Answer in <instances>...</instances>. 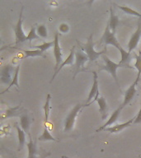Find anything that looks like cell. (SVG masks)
Here are the masks:
<instances>
[{"instance_id":"27","label":"cell","mask_w":141,"mask_h":158,"mask_svg":"<svg viewBox=\"0 0 141 158\" xmlns=\"http://www.w3.org/2000/svg\"><path fill=\"white\" fill-rule=\"evenodd\" d=\"M36 33L40 38L45 39L48 36V31H47L46 26L44 24L38 25L36 27Z\"/></svg>"},{"instance_id":"13","label":"cell","mask_w":141,"mask_h":158,"mask_svg":"<svg viewBox=\"0 0 141 158\" xmlns=\"http://www.w3.org/2000/svg\"><path fill=\"white\" fill-rule=\"evenodd\" d=\"M92 75H93V82H92V86L91 90L89 91L88 96L87 99V104H89L90 102L92 101V99L96 97V94L99 93V88H98V75L96 73V72L93 71L92 72Z\"/></svg>"},{"instance_id":"28","label":"cell","mask_w":141,"mask_h":158,"mask_svg":"<svg viewBox=\"0 0 141 158\" xmlns=\"http://www.w3.org/2000/svg\"><path fill=\"white\" fill-rule=\"evenodd\" d=\"M54 40L50 42H45L41 44H38V45H35L33 46L36 49H39V50H41L42 52H45L47 49H49V48H51L52 46H54Z\"/></svg>"},{"instance_id":"26","label":"cell","mask_w":141,"mask_h":158,"mask_svg":"<svg viewBox=\"0 0 141 158\" xmlns=\"http://www.w3.org/2000/svg\"><path fill=\"white\" fill-rule=\"evenodd\" d=\"M25 54V57H43V58H46V56L44 54V52L39 49H34V50H23Z\"/></svg>"},{"instance_id":"1","label":"cell","mask_w":141,"mask_h":158,"mask_svg":"<svg viewBox=\"0 0 141 158\" xmlns=\"http://www.w3.org/2000/svg\"><path fill=\"white\" fill-rule=\"evenodd\" d=\"M92 34L89 35L87 43L83 44H81V49L88 55L89 59V61L93 62L96 59H97L101 55H104L106 53V49H103L102 51L97 52L94 49V43L92 41Z\"/></svg>"},{"instance_id":"19","label":"cell","mask_w":141,"mask_h":158,"mask_svg":"<svg viewBox=\"0 0 141 158\" xmlns=\"http://www.w3.org/2000/svg\"><path fill=\"white\" fill-rule=\"evenodd\" d=\"M121 55V61L119 62V64L123 65L126 68H129V69H132V67L129 66V64L131 61V53H129L128 51H126L125 49H122L120 51Z\"/></svg>"},{"instance_id":"12","label":"cell","mask_w":141,"mask_h":158,"mask_svg":"<svg viewBox=\"0 0 141 158\" xmlns=\"http://www.w3.org/2000/svg\"><path fill=\"white\" fill-rule=\"evenodd\" d=\"M122 109H123V107H122V106H119L118 108L116 109V110L114 111L113 113H112V114L111 115L110 118H108L107 122H106V123H104L103 125L101 126V127H100L98 129H96V132H101V131L104 130L105 128H109V127H111V125H113L114 123H116V121H117V119L119 118V117H120V114H121V110H122Z\"/></svg>"},{"instance_id":"16","label":"cell","mask_w":141,"mask_h":158,"mask_svg":"<svg viewBox=\"0 0 141 158\" xmlns=\"http://www.w3.org/2000/svg\"><path fill=\"white\" fill-rule=\"evenodd\" d=\"M108 25L110 29L114 34H116V29L119 26V23H120V21H119V17L117 15H116V13L114 12L113 9H112V6L110 8V18H109L108 21Z\"/></svg>"},{"instance_id":"4","label":"cell","mask_w":141,"mask_h":158,"mask_svg":"<svg viewBox=\"0 0 141 158\" xmlns=\"http://www.w3.org/2000/svg\"><path fill=\"white\" fill-rule=\"evenodd\" d=\"M16 68L12 66L11 64H7L1 68L0 72V81L1 83L5 85H9L12 83V79L14 77Z\"/></svg>"},{"instance_id":"5","label":"cell","mask_w":141,"mask_h":158,"mask_svg":"<svg viewBox=\"0 0 141 158\" xmlns=\"http://www.w3.org/2000/svg\"><path fill=\"white\" fill-rule=\"evenodd\" d=\"M101 42L104 43L105 44H110V45L116 47L119 51H121V49H123L121 44L118 42V40H116V34H114L113 32L111 31V29H110L108 23L106 24L105 31H104L103 35L101 36Z\"/></svg>"},{"instance_id":"11","label":"cell","mask_w":141,"mask_h":158,"mask_svg":"<svg viewBox=\"0 0 141 158\" xmlns=\"http://www.w3.org/2000/svg\"><path fill=\"white\" fill-rule=\"evenodd\" d=\"M135 117L130 118V120H128L127 122H125V123H118V124H115V125L111 126V127H109V128H106L104 129L105 132H109L111 133H117L121 132L122 130H124L125 128H128L130 126H131L132 124H134V122H135Z\"/></svg>"},{"instance_id":"20","label":"cell","mask_w":141,"mask_h":158,"mask_svg":"<svg viewBox=\"0 0 141 158\" xmlns=\"http://www.w3.org/2000/svg\"><path fill=\"white\" fill-rule=\"evenodd\" d=\"M50 99H51V95L50 94H47L46 101L45 103V106L43 107L45 112V117H44V124L45 127H46V123H48L49 120V113H50Z\"/></svg>"},{"instance_id":"8","label":"cell","mask_w":141,"mask_h":158,"mask_svg":"<svg viewBox=\"0 0 141 158\" xmlns=\"http://www.w3.org/2000/svg\"><path fill=\"white\" fill-rule=\"evenodd\" d=\"M140 78V75L139 74H137V77H136L135 80L134 81V82L131 84L130 86H129L128 89L125 91V95H124V101L123 103L121 104V106L122 107H125L126 106H127L128 104L130 103V101H132L135 96L136 94V86L138 85L139 80Z\"/></svg>"},{"instance_id":"15","label":"cell","mask_w":141,"mask_h":158,"mask_svg":"<svg viewBox=\"0 0 141 158\" xmlns=\"http://www.w3.org/2000/svg\"><path fill=\"white\" fill-rule=\"evenodd\" d=\"M75 61V46H73V48L70 50V53H69V56L67 57L66 59H64V61L62 63V64L59 66V69H58V71L55 74H53V76H52V78L50 80V83H51L52 81H54V79L55 78V77L57 76V74L59 73V71L61 70L64 67L67 66V65H73Z\"/></svg>"},{"instance_id":"17","label":"cell","mask_w":141,"mask_h":158,"mask_svg":"<svg viewBox=\"0 0 141 158\" xmlns=\"http://www.w3.org/2000/svg\"><path fill=\"white\" fill-rule=\"evenodd\" d=\"M99 106V111L101 115L102 119H106L108 115V106L106 103V100L104 98L103 96H100L98 100L96 101Z\"/></svg>"},{"instance_id":"25","label":"cell","mask_w":141,"mask_h":158,"mask_svg":"<svg viewBox=\"0 0 141 158\" xmlns=\"http://www.w3.org/2000/svg\"><path fill=\"white\" fill-rule=\"evenodd\" d=\"M19 71H20V65H17V66L16 67V71H15V74H14V77H13V79H12V83L10 84V86H7V89H6L2 93H4V92H6L7 91H8L10 87H12V86H16L17 88H19V83H18V75H19Z\"/></svg>"},{"instance_id":"22","label":"cell","mask_w":141,"mask_h":158,"mask_svg":"<svg viewBox=\"0 0 141 158\" xmlns=\"http://www.w3.org/2000/svg\"><path fill=\"white\" fill-rule=\"evenodd\" d=\"M30 124H31V120H30L27 114H22V115L20 116V126L25 131V133H28Z\"/></svg>"},{"instance_id":"6","label":"cell","mask_w":141,"mask_h":158,"mask_svg":"<svg viewBox=\"0 0 141 158\" xmlns=\"http://www.w3.org/2000/svg\"><path fill=\"white\" fill-rule=\"evenodd\" d=\"M23 10L24 7H21V11H20L19 18L17 21V24L14 27V33H15V43L17 44L23 43L26 40H27V35H25V32L22 29V13H23Z\"/></svg>"},{"instance_id":"21","label":"cell","mask_w":141,"mask_h":158,"mask_svg":"<svg viewBox=\"0 0 141 158\" xmlns=\"http://www.w3.org/2000/svg\"><path fill=\"white\" fill-rule=\"evenodd\" d=\"M27 149H28V157L27 158H36V145L34 141L31 138L29 134V142L27 143Z\"/></svg>"},{"instance_id":"31","label":"cell","mask_w":141,"mask_h":158,"mask_svg":"<svg viewBox=\"0 0 141 158\" xmlns=\"http://www.w3.org/2000/svg\"><path fill=\"white\" fill-rule=\"evenodd\" d=\"M59 31L61 33H68L69 31V26L67 23H61L59 25Z\"/></svg>"},{"instance_id":"9","label":"cell","mask_w":141,"mask_h":158,"mask_svg":"<svg viewBox=\"0 0 141 158\" xmlns=\"http://www.w3.org/2000/svg\"><path fill=\"white\" fill-rule=\"evenodd\" d=\"M54 59H55V66H54V73L55 74L59 69V66L61 65L63 63V59H62V52H61V48L59 45V33L56 32L54 34Z\"/></svg>"},{"instance_id":"7","label":"cell","mask_w":141,"mask_h":158,"mask_svg":"<svg viewBox=\"0 0 141 158\" xmlns=\"http://www.w3.org/2000/svg\"><path fill=\"white\" fill-rule=\"evenodd\" d=\"M89 59L88 55L82 49L75 52V68H74V73L73 78H75V77L79 73H81L82 71H85L84 64Z\"/></svg>"},{"instance_id":"18","label":"cell","mask_w":141,"mask_h":158,"mask_svg":"<svg viewBox=\"0 0 141 158\" xmlns=\"http://www.w3.org/2000/svg\"><path fill=\"white\" fill-rule=\"evenodd\" d=\"M15 128L17 132V138H18V150H22L26 143V133L17 123H15Z\"/></svg>"},{"instance_id":"23","label":"cell","mask_w":141,"mask_h":158,"mask_svg":"<svg viewBox=\"0 0 141 158\" xmlns=\"http://www.w3.org/2000/svg\"><path fill=\"white\" fill-rule=\"evenodd\" d=\"M40 141H42V142H47V141H54V142H56V139L53 137V136L50 134L49 131L48 130L47 127H45L44 131L39 138H38Z\"/></svg>"},{"instance_id":"30","label":"cell","mask_w":141,"mask_h":158,"mask_svg":"<svg viewBox=\"0 0 141 158\" xmlns=\"http://www.w3.org/2000/svg\"><path fill=\"white\" fill-rule=\"evenodd\" d=\"M135 68L138 70V74L141 75V51L139 52L138 55L135 56Z\"/></svg>"},{"instance_id":"14","label":"cell","mask_w":141,"mask_h":158,"mask_svg":"<svg viewBox=\"0 0 141 158\" xmlns=\"http://www.w3.org/2000/svg\"><path fill=\"white\" fill-rule=\"evenodd\" d=\"M22 114H24V112H23V109H22V106H17L15 107H10V108L6 110L4 113L1 114V118L5 119V118H12V117L21 116Z\"/></svg>"},{"instance_id":"3","label":"cell","mask_w":141,"mask_h":158,"mask_svg":"<svg viewBox=\"0 0 141 158\" xmlns=\"http://www.w3.org/2000/svg\"><path fill=\"white\" fill-rule=\"evenodd\" d=\"M103 60H104V64L103 66L101 67L100 69V71H106L110 75H111L113 79L115 80V81L116 82V84L119 86V81H118V77H117V73H116V70L118 68H122V67H125L123 65H121L120 64H116L115 62L111 61V59H109L108 57L106 56L105 54L103 55Z\"/></svg>"},{"instance_id":"2","label":"cell","mask_w":141,"mask_h":158,"mask_svg":"<svg viewBox=\"0 0 141 158\" xmlns=\"http://www.w3.org/2000/svg\"><path fill=\"white\" fill-rule=\"evenodd\" d=\"M85 105H81V104H77L76 106H74V108L72 109L70 112L69 113V114L66 116L65 118V120H64V131L66 133V132H69L71 131L73 128H74V123H75V120H76V118L79 113L80 112V110H82L83 107H84Z\"/></svg>"},{"instance_id":"29","label":"cell","mask_w":141,"mask_h":158,"mask_svg":"<svg viewBox=\"0 0 141 158\" xmlns=\"http://www.w3.org/2000/svg\"><path fill=\"white\" fill-rule=\"evenodd\" d=\"M40 39V37L38 36V35L36 33V27H32L30 30L29 33L27 35V40H29L30 42L32 41L33 40Z\"/></svg>"},{"instance_id":"10","label":"cell","mask_w":141,"mask_h":158,"mask_svg":"<svg viewBox=\"0 0 141 158\" xmlns=\"http://www.w3.org/2000/svg\"><path fill=\"white\" fill-rule=\"evenodd\" d=\"M141 40V22H139L138 27L137 29L135 31L132 35H131L130 39L128 42V52L129 53H131L133 51L134 49H135L137 45H138L139 42Z\"/></svg>"},{"instance_id":"32","label":"cell","mask_w":141,"mask_h":158,"mask_svg":"<svg viewBox=\"0 0 141 158\" xmlns=\"http://www.w3.org/2000/svg\"><path fill=\"white\" fill-rule=\"evenodd\" d=\"M141 123V104H140V109L139 110L137 115L135 116V122H134V124H138V123Z\"/></svg>"},{"instance_id":"24","label":"cell","mask_w":141,"mask_h":158,"mask_svg":"<svg viewBox=\"0 0 141 158\" xmlns=\"http://www.w3.org/2000/svg\"><path fill=\"white\" fill-rule=\"evenodd\" d=\"M119 9H121V11H123L125 13L129 15H132V16H135V17H137L139 18H141V13H139V12L135 11V10L132 9L131 7H127V6H118Z\"/></svg>"}]
</instances>
